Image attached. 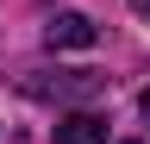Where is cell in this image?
<instances>
[{
	"instance_id": "6da1fadb",
	"label": "cell",
	"mask_w": 150,
	"mask_h": 144,
	"mask_svg": "<svg viewBox=\"0 0 150 144\" xmlns=\"http://www.w3.org/2000/svg\"><path fill=\"white\" fill-rule=\"evenodd\" d=\"M31 100H94L106 88V75H94V69H56V75H19Z\"/></svg>"
},
{
	"instance_id": "7a4b0ae2",
	"label": "cell",
	"mask_w": 150,
	"mask_h": 144,
	"mask_svg": "<svg viewBox=\"0 0 150 144\" xmlns=\"http://www.w3.org/2000/svg\"><path fill=\"white\" fill-rule=\"evenodd\" d=\"M44 44L50 50H88V44H100V25H94L88 13H56L44 25Z\"/></svg>"
},
{
	"instance_id": "3957f363",
	"label": "cell",
	"mask_w": 150,
	"mask_h": 144,
	"mask_svg": "<svg viewBox=\"0 0 150 144\" xmlns=\"http://www.w3.org/2000/svg\"><path fill=\"white\" fill-rule=\"evenodd\" d=\"M56 144H106V119L100 113H69L56 125Z\"/></svg>"
},
{
	"instance_id": "277c9868",
	"label": "cell",
	"mask_w": 150,
	"mask_h": 144,
	"mask_svg": "<svg viewBox=\"0 0 150 144\" xmlns=\"http://www.w3.org/2000/svg\"><path fill=\"white\" fill-rule=\"evenodd\" d=\"M131 13H138V19H150V0H131Z\"/></svg>"
},
{
	"instance_id": "5b68a950",
	"label": "cell",
	"mask_w": 150,
	"mask_h": 144,
	"mask_svg": "<svg viewBox=\"0 0 150 144\" xmlns=\"http://www.w3.org/2000/svg\"><path fill=\"white\" fill-rule=\"evenodd\" d=\"M138 113H144V119H150V88H144V94H138Z\"/></svg>"
}]
</instances>
